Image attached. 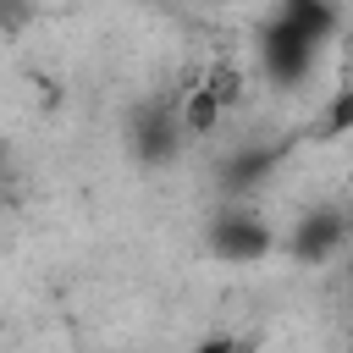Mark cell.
<instances>
[{
  "mask_svg": "<svg viewBox=\"0 0 353 353\" xmlns=\"http://www.w3.org/2000/svg\"><path fill=\"white\" fill-rule=\"evenodd\" d=\"M336 243H342V221H336V215H309V221L298 226V237H292V248H298L303 259H325Z\"/></svg>",
  "mask_w": 353,
  "mask_h": 353,
  "instance_id": "obj_5",
  "label": "cell"
},
{
  "mask_svg": "<svg viewBox=\"0 0 353 353\" xmlns=\"http://www.w3.org/2000/svg\"><path fill=\"white\" fill-rule=\"evenodd\" d=\"M320 132H325V138H342V132H353V83L331 94V105H325V121H320Z\"/></svg>",
  "mask_w": 353,
  "mask_h": 353,
  "instance_id": "obj_7",
  "label": "cell"
},
{
  "mask_svg": "<svg viewBox=\"0 0 353 353\" xmlns=\"http://www.w3.org/2000/svg\"><path fill=\"white\" fill-rule=\"evenodd\" d=\"M193 353H248V342H237V336H226V331H215V336H204Z\"/></svg>",
  "mask_w": 353,
  "mask_h": 353,
  "instance_id": "obj_8",
  "label": "cell"
},
{
  "mask_svg": "<svg viewBox=\"0 0 353 353\" xmlns=\"http://www.w3.org/2000/svg\"><path fill=\"white\" fill-rule=\"evenodd\" d=\"M176 116H182V132H193V138H210L215 127H221V116H226V105L204 88V83H188L182 94H176Z\"/></svg>",
  "mask_w": 353,
  "mask_h": 353,
  "instance_id": "obj_3",
  "label": "cell"
},
{
  "mask_svg": "<svg viewBox=\"0 0 353 353\" xmlns=\"http://www.w3.org/2000/svg\"><path fill=\"white\" fill-rule=\"evenodd\" d=\"M270 226L265 221H254V215H226L221 226H215V254L226 259V265H254V259H265L270 254Z\"/></svg>",
  "mask_w": 353,
  "mask_h": 353,
  "instance_id": "obj_2",
  "label": "cell"
},
{
  "mask_svg": "<svg viewBox=\"0 0 353 353\" xmlns=\"http://www.w3.org/2000/svg\"><path fill=\"white\" fill-rule=\"evenodd\" d=\"M199 83H204V88H210V94H215V99H221L226 110H232V105H243V88H248V83H243V66H237V61H210Z\"/></svg>",
  "mask_w": 353,
  "mask_h": 353,
  "instance_id": "obj_6",
  "label": "cell"
},
{
  "mask_svg": "<svg viewBox=\"0 0 353 353\" xmlns=\"http://www.w3.org/2000/svg\"><path fill=\"white\" fill-rule=\"evenodd\" d=\"M314 50H320V44H314L303 28H292L287 17H276V22L259 33V61H265L270 83H281V88H292V83H303V77H309Z\"/></svg>",
  "mask_w": 353,
  "mask_h": 353,
  "instance_id": "obj_1",
  "label": "cell"
},
{
  "mask_svg": "<svg viewBox=\"0 0 353 353\" xmlns=\"http://www.w3.org/2000/svg\"><path fill=\"white\" fill-rule=\"evenodd\" d=\"M281 17H287L292 28H303L314 44H325V39L336 33V6H331V0H281Z\"/></svg>",
  "mask_w": 353,
  "mask_h": 353,
  "instance_id": "obj_4",
  "label": "cell"
}]
</instances>
